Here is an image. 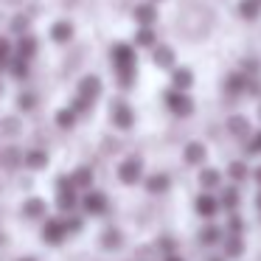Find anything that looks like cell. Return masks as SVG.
Here are the masks:
<instances>
[{
    "label": "cell",
    "instance_id": "1",
    "mask_svg": "<svg viewBox=\"0 0 261 261\" xmlns=\"http://www.w3.org/2000/svg\"><path fill=\"white\" fill-rule=\"evenodd\" d=\"M166 107H169L177 118H188V115L194 113V101L186 96V90H177V87H171V90L166 93Z\"/></svg>",
    "mask_w": 261,
    "mask_h": 261
},
{
    "label": "cell",
    "instance_id": "2",
    "mask_svg": "<svg viewBox=\"0 0 261 261\" xmlns=\"http://www.w3.org/2000/svg\"><path fill=\"white\" fill-rule=\"evenodd\" d=\"M135 48L126 45V42H118L113 45V65L118 73H135Z\"/></svg>",
    "mask_w": 261,
    "mask_h": 261
},
{
    "label": "cell",
    "instance_id": "3",
    "mask_svg": "<svg viewBox=\"0 0 261 261\" xmlns=\"http://www.w3.org/2000/svg\"><path fill=\"white\" fill-rule=\"evenodd\" d=\"M194 208H197V214L199 216H205V219H214L216 214H219V197H214L211 191H205V194H199L197 199H194Z\"/></svg>",
    "mask_w": 261,
    "mask_h": 261
},
{
    "label": "cell",
    "instance_id": "4",
    "mask_svg": "<svg viewBox=\"0 0 261 261\" xmlns=\"http://www.w3.org/2000/svg\"><path fill=\"white\" fill-rule=\"evenodd\" d=\"M141 174H143V166L138 158H129L118 166V180L126 182V186H135V182L141 180Z\"/></svg>",
    "mask_w": 261,
    "mask_h": 261
},
{
    "label": "cell",
    "instance_id": "5",
    "mask_svg": "<svg viewBox=\"0 0 261 261\" xmlns=\"http://www.w3.org/2000/svg\"><path fill=\"white\" fill-rule=\"evenodd\" d=\"M73 180H68V177H59V197H57V202H59V208L62 211H73L76 208V191H73Z\"/></svg>",
    "mask_w": 261,
    "mask_h": 261
},
{
    "label": "cell",
    "instance_id": "6",
    "mask_svg": "<svg viewBox=\"0 0 261 261\" xmlns=\"http://www.w3.org/2000/svg\"><path fill=\"white\" fill-rule=\"evenodd\" d=\"M244 90H247V73H244V70L227 73V79H225V93L227 96H242Z\"/></svg>",
    "mask_w": 261,
    "mask_h": 261
},
{
    "label": "cell",
    "instance_id": "7",
    "mask_svg": "<svg viewBox=\"0 0 261 261\" xmlns=\"http://www.w3.org/2000/svg\"><path fill=\"white\" fill-rule=\"evenodd\" d=\"M113 124L115 126H121V129H129L132 124H135V113H132V107L129 104H115L113 107Z\"/></svg>",
    "mask_w": 261,
    "mask_h": 261
},
{
    "label": "cell",
    "instance_id": "8",
    "mask_svg": "<svg viewBox=\"0 0 261 261\" xmlns=\"http://www.w3.org/2000/svg\"><path fill=\"white\" fill-rule=\"evenodd\" d=\"M85 211L87 214H93V216H98V214H104V211H107V197H104L101 191H90L85 197Z\"/></svg>",
    "mask_w": 261,
    "mask_h": 261
},
{
    "label": "cell",
    "instance_id": "9",
    "mask_svg": "<svg viewBox=\"0 0 261 261\" xmlns=\"http://www.w3.org/2000/svg\"><path fill=\"white\" fill-rule=\"evenodd\" d=\"M182 158H186L188 166H199V163H205L208 152H205V146H202L199 141H191V143L186 146V152H182Z\"/></svg>",
    "mask_w": 261,
    "mask_h": 261
},
{
    "label": "cell",
    "instance_id": "10",
    "mask_svg": "<svg viewBox=\"0 0 261 261\" xmlns=\"http://www.w3.org/2000/svg\"><path fill=\"white\" fill-rule=\"evenodd\" d=\"M98 93H101V79H98V76H87V79L79 82V96H82V98L93 101Z\"/></svg>",
    "mask_w": 261,
    "mask_h": 261
},
{
    "label": "cell",
    "instance_id": "11",
    "mask_svg": "<svg viewBox=\"0 0 261 261\" xmlns=\"http://www.w3.org/2000/svg\"><path fill=\"white\" fill-rule=\"evenodd\" d=\"M236 12L242 20H258L261 17V0H239Z\"/></svg>",
    "mask_w": 261,
    "mask_h": 261
},
{
    "label": "cell",
    "instance_id": "12",
    "mask_svg": "<svg viewBox=\"0 0 261 261\" xmlns=\"http://www.w3.org/2000/svg\"><path fill=\"white\" fill-rule=\"evenodd\" d=\"M65 222H59V219H48V225H45V233H42V239L45 242H51V244H59L65 239Z\"/></svg>",
    "mask_w": 261,
    "mask_h": 261
},
{
    "label": "cell",
    "instance_id": "13",
    "mask_svg": "<svg viewBox=\"0 0 261 261\" xmlns=\"http://www.w3.org/2000/svg\"><path fill=\"white\" fill-rule=\"evenodd\" d=\"M242 253H244V239H242V233H227L225 255H227V258H239Z\"/></svg>",
    "mask_w": 261,
    "mask_h": 261
},
{
    "label": "cell",
    "instance_id": "14",
    "mask_svg": "<svg viewBox=\"0 0 261 261\" xmlns=\"http://www.w3.org/2000/svg\"><path fill=\"white\" fill-rule=\"evenodd\" d=\"M171 85L177 87V90H188V87L194 85V73L188 68H177L171 70Z\"/></svg>",
    "mask_w": 261,
    "mask_h": 261
},
{
    "label": "cell",
    "instance_id": "15",
    "mask_svg": "<svg viewBox=\"0 0 261 261\" xmlns=\"http://www.w3.org/2000/svg\"><path fill=\"white\" fill-rule=\"evenodd\" d=\"M219 182H222V174L216 169H202V171H199V186H202L205 191L219 188Z\"/></svg>",
    "mask_w": 261,
    "mask_h": 261
},
{
    "label": "cell",
    "instance_id": "16",
    "mask_svg": "<svg viewBox=\"0 0 261 261\" xmlns=\"http://www.w3.org/2000/svg\"><path fill=\"white\" fill-rule=\"evenodd\" d=\"M135 20L141 25H152L154 20H158V9H154L152 3H141V6L135 9Z\"/></svg>",
    "mask_w": 261,
    "mask_h": 261
},
{
    "label": "cell",
    "instance_id": "17",
    "mask_svg": "<svg viewBox=\"0 0 261 261\" xmlns=\"http://www.w3.org/2000/svg\"><path fill=\"white\" fill-rule=\"evenodd\" d=\"M227 129H230L236 138H250V124H247L244 115H233V118L227 121Z\"/></svg>",
    "mask_w": 261,
    "mask_h": 261
},
{
    "label": "cell",
    "instance_id": "18",
    "mask_svg": "<svg viewBox=\"0 0 261 261\" xmlns=\"http://www.w3.org/2000/svg\"><path fill=\"white\" fill-rule=\"evenodd\" d=\"M222 236H225V233H222V227L219 225H205L202 230H199V242L202 244H216V242H222Z\"/></svg>",
    "mask_w": 261,
    "mask_h": 261
},
{
    "label": "cell",
    "instance_id": "19",
    "mask_svg": "<svg viewBox=\"0 0 261 261\" xmlns=\"http://www.w3.org/2000/svg\"><path fill=\"white\" fill-rule=\"evenodd\" d=\"M154 65L158 68H171L174 65V51L169 45H158L154 48Z\"/></svg>",
    "mask_w": 261,
    "mask_h": 261
},
{
    "label": "cell",
    "instance_id": "20",
    "mask_svg": "<svg viewBox=\"0 0 261 261\" xmlns=\"http://www.w3.org/2000/svg\"><path fill=\"white\" fill-rule=\"evenodd\" d=\"M169 186H171V177H169V174H152V177L146 180V188H149L152 194H163Z\"/></svg>",
    "mask_w": 261,
    "mask_h": 261
},
{
    "label": "cell",
    "instance_id": "21",
    "mask_svg": "<svg viewBox=\"0 0 261 261\" xmlns=\"http://www.w3.org/2000/svg\"><path fill=\"white\" fill-rule=\"evenodd\" d=\"M219 205H222L225 211H236V208H239V191H236V186H227L225 191H222Z\"/></svg>",
    "mask_w": 261,
    "mask_h": 261
},
{
    "label": "cell",
    "instance_id": "22",
    "mask_svg": "<svg viewBox=\"0 0 261 261\" xmlns=\"http://www.w3.org/2000/svg\"><path fill=\"white\" fill-rule=\"evenodd\" d=\"M227 174H230L233 182H242L244 177L250 174V169H247V163H242V160H233V163L227 166Z\"/></svg>",
    "mask_w": 261,
    "mask_h": 261
},
{
    "label": "cell",
    "instance_id": "23",
    "mask_svg": "<svg viewBox=\"0 0 261 261\" xmlns=\"http://www.w3.org/2000/svg\"><path fill=\"white\" fill-rule=\"evenodd\" d=\"M34 54H37V40H34V37H23L20 45H17V57L29 59V57H34Z\"/></svg>",
    "mask_w": 261,
    "mask_h": 261
},
{
    "label": "cell",
    "instance_id": "24",
    "mask_svg": "<svg viewBox=\"0 0 261 261\" xmlns=\"http://www.w3.org/2000/svg\"><path fill=\"white\" fill-rule=\"evenodd\" d=\"M70 180H73L76 188H90L93 186V171L90 169H79V171H73V177H70Z\"/></svg>",
    "mask_w": 261,
    "mask_h": 261
},
{
    "label": "cell",
    "instance_id": "25",
    "mask_svg": "<svg viewBox=\"0 0 261 261\" xmlns=\"http://www.w3.org/2000/svg\"><path fill=\"white\" fill-rule=\"evenodd\" d=\"M135 45H143V48H152V45H154V31L149 29V25L138 29V34H135Z\"/></svg>",
    "mask_w": 261,
    "mask_h": 261
},
{
    "label": "cell",
    "instance_id": "26",
    "mask_svg": "<svg viewBox=\"0 0 261 261\" xmlns=\"http://www.w3.org/2000/svg\"><path fill=\"white\" fill-rule=\"evenodd\" d=\"M51 37L57 42H68L70 37H73V29H70V23H57V25H54V31H51Z\"/></svg>",
    "mask_w": 261,
    "mask_h": 261
},
{
    "label": "cell",
    "instance_id": "27",
    "mask_svg": "<svg viewBox=\"0 0 261 261\" xmlns=\"http://www.w3.org/2000/svg\"><path fill=\"white\" fill-rule=\"evenodd\" d=\"M23 211H25V216L37 219V216H42V214H45V202H42V199H29Z\"/></svg>",
    "mask_w": 261,
    "mask_h": 261
},
{
    "label": "cell",
    "instance_id": "28",
    "mask_svg": "<svg viewBox=\"0 0 261 261\" xmlns=\"http://www.w3.org/2000/svg\"><path fill=\"white\" fill-rule=\"evenodd\" d=\"M244 230V219L236 214V211H230V219H227V233H242Z\"/></svg>",
    "mask_w": 261,
    "mask_h": 261
},
{
    "label": "cell",
    "instance_id": "29",
    "mask_svg": "<svg viewBox=\"0 0 261 261\" xmlns=\"http://www.w3.org/2000/svg\"><path fill=\"white\" fill-rule=\"evenodd\" d=\"M57 121H59V126H73V121H76V113H73V110H59Z\"/></svg>",
    "mask_w": 261,
    "mask_h": 261
},
{
    "label": "cell",
    "instance_id": "30",
    "mask_svg": "<svg viewBox=\"0 0 261 261\" xmlns=\"http://www.w3.org/2000/svg\"><path fill=\"white\" fill-rule=\"evenodd\" d=\"M12 73H14V76H25V73H29V65H25V59H23V57L12 62Z\"/></svg>",
    "mask_w": 261,
    "mask_h": 261
},
{
    "label": "cell",
    "instance_id": "31",
    "mask_svg": "<svg viewBox=\"0 0 261 261\" xmlns=\"http://www.w3.org/2000/svg\"><path fill=\"white\" fill-rule=\"evenodd\" d=\"M104 244H107V247H118V244H121V233L118 230H107V233H104Z\"/></svg>",
    "mask_w": 261,
    "mask_h": 261
},
{
    "label": "cell",
    "instance_id": "32",
    "mask_svg": "<svg viewBox=\"0 0 261 261\" xmlns=\"http://www.w3.org/2000/svg\"><path fill=\"white\" fill-rule=\"evenodd\" d=\"M25 160H29V166H34V169H40V166H45V160H48V158H45L42 152H31Z\"/></svg>",
    "mask_w": 261,
    "mask_h": 261
},
{
    "label": "cell",
    "instance_id": "33",
    "mask_svg": "<svg viewBox=\"0 0 261 261\" xmlns=\"http://www.w3.org/2000/svg\"><path fill=\"white\" fill-rule=\"evenodd\" d=\"M247 152L250 154H261V132H255V135H253V141L247 143Z\"/></svg>",
    "mask_w": 261,
    "mask_h": 261
},
{
    "label": "cell",
    "instance_id": "34",
    "mask_svg": "<svg viewBox=\"0 0 261 261\" xmlns=\"http://www.w3.org/2000/svg\"><path fill=\"white\" fill-rule=\"evenodd\" d=\"M79 227H82V219H76V216H70V219L65 222V230H70V233L79 230Z\"/></svg>",
    "mask_w": 261,
    "mask_h": 261
},
{
    "label": "cell",
    "instance_id": "35",
    "mask_svg": "<svg viewBox=\"0 0 261 261\" xmlns=\"http://www.w3.org/2000/svg\"><path fill=\"white\" fill-rule=\"evenodd\" d=\"M12 25H14V31H25V25H29V20H25V17H17Z\"/></svg>",
    "mask_w": 261,
    "mask_h": 261
},
{
    "label": "cell",
    "instance_id": "36",
    "mask_svg": "<svg viewBox=\"0 0 261 261\" xmlns=\"http://www.w3.org/2000/svg\"><path fill=\"white\" fill-rule=\"evenodd\" d=\"M20 107H23V110H31V107H34V98H31V96H23V98H20Z\"/></svg>",
    "mask_w": 261,
    "mask_h": 261
},
{
    "label": "cell",
    "instance_id": "37",
    "mask_svg": "<svg viewBox=\"0 0 261 261\" xmlns=\"http://www.w3.org/2000/svg\"><path fill=\"white\" fill-rule=\"evenodd\" d=\"M6 57H9V42L0 37V59H6Z\"/></svg>",
    "mask_w": 261,
    "mask_h": 261
},
{
    "label": "cell",
    "instance_id": "38",
    "mask_svg": "<svg viewBox=\"0 0 261 261\" xmlns=\"http://www.w3.org/2000/svg\"><path fill=\"white\" fill-rule=\"evenodd\" d=\"M253 177H255V182H258V186H261V166H258V169L253 171Z\"/></svg>",
    "mask_w": 261,
    "mask_h": 261
},
{
    "label": "cell",
    "instance_id": "39",
    "mask_svg": "<svg viewBox=\"0 0 261 261\" xmlns=\"http://www.w3.org/2000/svg\"><path fill=\"white\" fill-rule=\"evenodd\" d=\"M255 208H258V211H261V191H258V194H255Z\"/></svg>",
    "mask_w": 261,
    "mask_h": 261
},
{
    "label": "cell",
    "instance_id": "40",
    "mask_svg": "<svg viewBox=\"0 0 261 261\" xmlns=\"http://www.w3.org/2000/svg\"><path fill=\"white\" fill-rule=\"evenodd\" d=\"M166 261H182V258H177V255H169V258H166Z\"/></svg>",
    "mask_w": 261,
    "mask_h": 261
},
{
    "label": "cell",
    "instance_id": "41",
    "mask_svg": "<svg viewBox=\"0 0 261 261\" xmlns=\"http://www.w3.org/2000/svg\"><path fill=\"white\" fill-rule=\"evenodd\" d=\"M211 261H222V258H211Z\"/></svg>",
    "mask_w": 261,
    "mask_h": 261
},
{
    "label": "cell",
    "instance_id": "42",
    "mask_svg": "<svg viewBox=\"0 0 261 261\" xmlns=\"http://www.w3.org/2000/svg\"><path fill=\"white\" fill-rule=\"evenodd\" d=\"M23 261H34V258H23Z\"/></svg>",
    "mask_w": 261,
    "mask_h": 261
},
{
    "label": "cell",
    "instance_id": "43",
    "mask_svg": "<svg viewBox=\"0 0 261 261\" xmlns=\"http://www.w3.org/2000/svg\"><path fill=\"white\" fill-rule=\"evenodd\" d=\"M258 115H261V107H258Z\"/></svg>",
    "mask_w": 261,
    "mask_h": 261
}]
</instances>
